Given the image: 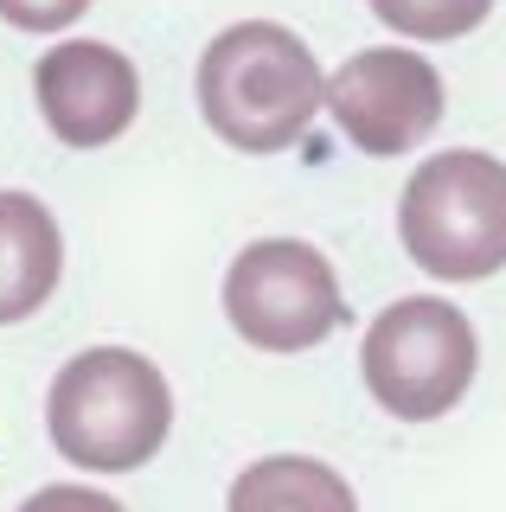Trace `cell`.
<instances>
[{"mask_svg": "<svg viewBox=\"0 0 506 512\" xmlns=\"http://www.w3.org/2000/svg\"><path fill=\"white\" fill-rule=\"evenodd\" d=\"M199 116L237 154H282L327 109V71L282 20H237L199 52Z\"/></svg>", "mask_w": 506, "mask_h": 512, "instance_id": "1", "label": "cell"}, {"mask_svg": "<svg viewBox=\"0 0 506 512\" xmlns=\"http://www.w3.org/2000/svg\"><path fill=\"white\" fill-rule=\"evenodd\" d=\"M52 448L84 474H129L154 461L173 429V391L161 365L135 346H84L58 365L45 391Z\"/></svg>", "mask_w": 506, "mask_h": 512, "instance_id": "2", "label": "cell"}, {"mask_svg": "<svg viewBox=\"0 0 506 512\" xmlns=\"http://www.w3.org/2000/svg\"><path fill=\"white\" fill-rule=\"evenodd\" d=\"M398 244L436 282H487L506 269V160L487 148L417 160L398 192Z\"/></svg>", "mask_w": 506, "mask_h": 512, "instance_id": "3", "label": "cell"}, {"mask_svg": "<svg viewBox=\"0 0 506 512\" xmlns=\"http://www.w3.org/2000/svg\"><path fill=\"white\" fill-rule=\"evenodd\" d=\"M474 365H481L474 320L442 295H398L366 327V346H359L366 391L398 423H436V416H449L468 397Z\"/></svg>", "mask_w": 506, "mask_h": 512, "instance_id": "4", "label": "cell"}, {"mask_svg": "<svg viewBox=\"0 0 506 512\" xmlns=\"http://www.w3.org/2000/svg\"><path fill=\"white\" fill-rule=\"evenodd\" d=\"M340 276L302 237H257L225 269V320L257 352H308L340 327Z\"/></svg>", "mask_w": 506, "mask_h": 512, "instance_id": "5", "label": "cell"}, {"mask_svg": "<svg viewBox=\"0 0 506 512\" xmlns=\"http://www.w3.org/2000/svg\"><path fill=\"white\" fill-rule=\"evenodd\" d=\"M442 71L404 45H366L327 71V116L359 154L398 160L442 122Z\"/></svg>", "mask_w": 506, "mask_h": 512, "instance_id": "6", "label": "cell"}, {"mask_svg": "<svg viewBox=\"0 0 506 512\" xmlns=\"http://www.w3.org/2000/svg\"><path fill=\"white\" fill-rule=\"evenodd\" d=\"M33 96L65 148H109L141 109V71L103 39H58L33 64Z\"/></svg>", "mask_w": 506, "mask_h": 512, "instance_id": "7", "label": "cell"}, {"mask_svg": "<svg viewBox=\"0 0 506 512\" xmlns=\"http://www.w3.org/2000/svg\"><path fill=\"white\" fill-rule=\"evenodd\" d=\"M65 276V237H58L52 205L33 192H0V327L39 314Z\"/></svg>", "mask_w": 506, "mask_h": 512, "instance_id": "8", "label": "cell"}, {"mask_svg": "<svg viewBox=\"0 0 506 512\" xmlns=\"http://www.w3.org/2000/svg\"><path fill=\"white\" fill-rule=\"evenodd\" d=\"M225 512H359L340 468L314 455H263L231 480Z\"/></svg>", "mask_w": 506, "mask_h": 512, "instance_id": "9", "label": "cell"}, {"mask_svg": "<svg viewBox=\"0 0 506 512\" xmlns=\"http://www.w3.org/2000/svg\"><path fill=\"white\" fill-rule=\"evenodd\" d=\"M366 7L385 20L398 39H423V45H442V39H462L494 13V0H366Z\"/></svg>", "mask_w": 506, "mask_h": 512, "instance_id": "10", "label": "cell"}, {"mask_svg": "<svg viewBox=\"0 0 506 512\" xmlns=\"http://www.w3.org/2000/svg\"><path fill=\"white\" fill-rule=\"evenodd\" d=\"M90 0H0V20L20 32H65L84 20Z\"/></svg>", "mask_w": 506, "mask_h": 512, "instance_id": "11", "label": "cell"}, {"mask_svg": "<svg viewBox=\"0 0 506 512\" xmlns=\"http://www.w3.org/2000/svg\"><path fill=\"white\" fill-rule=\"evenodd\" d=\"M20 512H129V506L97 493V487H84V480H52V487H39Z\"/></svg>", "mask_w": 506, "mask_h": 512, "instance_id": "12", "label": "cell"}]
</instances>
